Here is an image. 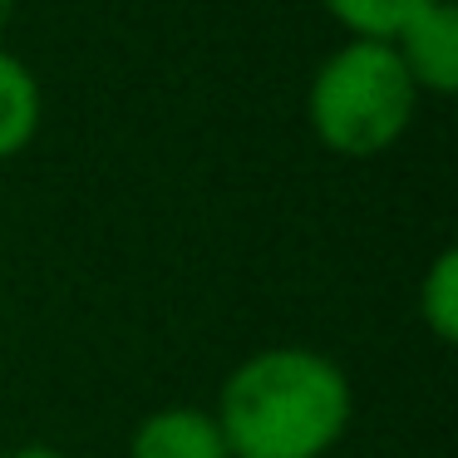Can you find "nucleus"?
<instances>
[{
  "instance_id": "1",
  "label": "nucleus",
  "mask_w": 458,
  "mask_h": 458,
  "mask_svg": "<svg viewBox=\"0 0 458 458\" xmlns=\"http://www.w3.org/2000/svg\"><path fill=\"white\" fill-rule=\"evenodd\" d=\"M355 389L330 355L271 345L247 355L217 394V428L232 458H326L345 438Z\"/></svg>"
},
{
  "instance_id": "2",
  "label": "nucleus",
  "mask_w": 458,
  "mask_h": 458,
  "mask_svg": "<svg viewBox=\"0 0 458 458\" xmlns=\"http://www.w3.org/2000/svg\"><path fill=\"white\" fill-rule=\"evenodd\" d=\"M419 89L404 74L394 45L350 40L320 60L306 94L310 133L340 158H375L409 133Z\"/></svg>"
},
{
  "instance_id": "3",
  "label": "nucleus",
  "mask_w": 458,
  "mask_h": 458,
  "mask_svg": "<svg viewBox=\"0 0 458 458\" xmlns=\"http://www.w3.org/2000/svg\"><path fill=\"white\" fill-rule=\"evenodd\" d=\"M389 45H394L399 64H404V74L414 80L419 94L448 99L458 89V5L454 0L424 5Z\"/></svg>"
},
{
  "instance_id": "4",
  "label": "nucleus",
  "mask_w": 458,
  "mask_h": 458,
  "mask_svg": "<svg viewBox=\"0 0 458 458\" xmlns=\"http://www.w3.org/2000/svg\"><path fill=\"white\" fill-rule=\"evenodd\" d=\"M129 458H232L212 409L168 404L153 409L129 438Z\"/></svg>"
},
{
  "instance_id": "5",
  "label": "nucleus",
  "mask_w": 458,
  "mask_h": 458,
  "mask_svg": "<svg viewBox=\"0 0 458 458\" xmlns=\"http://www.w3.org/2000/svg\"><path fill=\"white\" fill-rule=\"evenodd\" d=\"M45 119V94L40 80L21 55L0 50V158H15L35 143Z\"/></svg>"
},
{
  "instance_id": "6",
  "label": "nucleus",
  "mask_w": 458,
  "mask_h": 458,
  "mask_svg": "<svg viewBox=\"0 0 458 458\" xmlns=\"http://www.w3.org/2000/svg\"><path fill=\"white\" fill-rule=\"evenodd\" d=\"M335 25H345L350 40H379L389 45L424 5L434 0H320Z\"/></svg>"
},
{
  "instance_id": "7",
  "label": "nucleus",
  "mask_w": 458,
  "mask_h": 458,
  "mask_svg": "<svg viewBox=\"0 0 458 458\" xmlns=\"http://www.w3.org/2000/svg\"><path fill=\"white\" fill-rule=\"evenodd\" d=\"M419 320L434 330L438 345L458 340V251L444 247L428 261L424 281H419Z\"/></svg>"
},
{
  "instance_id": "8",
  "label": "nucleus",
  "mask_w": 458,
  "mask_h": 458,
  "mask_svg": "<svg viewBox=\"0 0 458 458\" xmlns=\"http://www.w3.org/2000/svg\"><path fill=\"white\" fill-rule=\"evenodd\" d=\"M5 458H64V454H55L50 444H25V448H11Z\"/></svg>"
},
{
  "instance_id": "9",
  "label": "nucleus",
  "mask_w": 458,
  "mask_h": 458,
  "mask_svg": "<svg viewBox=\"0 0 458 458\" xmlns=\"http://www.w3.org/2000/svg\"><path fill=\"white\" fill-rule=\"evenodd\" d=\"M11 11H15V0H0V30H5V21H11Z\"/></svg>"
}]
</instances>
